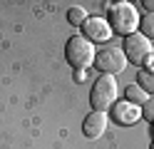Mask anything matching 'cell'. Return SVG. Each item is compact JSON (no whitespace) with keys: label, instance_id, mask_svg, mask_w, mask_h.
<instances>
[{"label":"cell","instance_id":"6da1fadb","mask_svg":"<svg viewBox=\"0 0 154 149\" xmlns=\"http://www.w3.org/2000/svg\"><path fill=\"white\" fill-rule=\"evenodd\" d=\"M107 23H109V27H112V33H117V35H124V37H127V35H132V33H137V27H139L137 8H134L132 3H127V0L109 5Z\"/></svg>","mask_w":154,"mask_h":149},{"label":"cell","instance_id":"7a4b0ae2","mask_svg":"<svg viewBox=\"0 0 154 149\" xmlns=\"http://www.w3.org/2000/svg\"><path fill=\"white\" fill-rule=\"evenodd\" d=\"M94 42H90L85 35H72L70 40H67V45H65V60H67V65H72L75 67V72L77 70H87L94 65Z\"/></svg>","mask_w":154,"mask_h":149},{"label":"cell","instance_id":"3957f363","mask_svg":"<svg viewBox=\"0 0 154 149\" xmlns=\"http://www.w3.org/2000/svg\"><path fill=\"white\" fill-rule=\"evenodd\" d=\"M117 102V79L112 75H100L92 85V92H90V104L92 109L97 112H107V109L114 107Z\"/></svg>","mask_w":154,"mask_h":149},{"label":"cell","instance_id":"277c9868","mask_svg":"<svg viewBox=\"0 0 154 149\" xmlns=\"http://www.w3.org/2000/svg\"><path fill=\"white\" fill-rule=\"evenodd\" d=\"M122 52L132 65L144 67V62L154 55V47H152V40H147L142 33H132V35L124 37V50Z\"/></svg>","mask_w":154,"mask_h":149},{"label":"cell","instance_id":"5b68a950","mask_svg":"<svg viewBox=\"0 0 154 149\" xmlns=\"http://www.w3.org/2000/svg\"><path fill=\"white\" fill-rule=\"evenodd\" d=\"M94 67L100 70L102 75H119L124 67H127V57H124L122 50L117 47H104L94 55Z\"/></svg>","mask_w":154,"mask_h":149},{"label":"cell","instance_id":"8992f818","mask_svg":"<svg viewBox=\"0 0 154 149\" xmlns=\"http://www.w3.org/2000/svg\"><path fill=\"white\" fill-rule=\"evenodd\" d=\"M109 124V117L107 112H97V109H92V112L82 119V134L87 139H100L104 134V129Z\"/></svg>","mask_w":154,"mask_h":149},{"label":"cell","instance_id":"52a82bcc","mask_svg":"<svg viewBox=\"0 0 154 149\" xmlns=\"http://www.w3.org/2000/svg\"><path fill=\"white\" fill-rule=\"evenodd\" d=\"M142 117V107H137V104H132V102H114V107H112V119L117 124H122V127H132V124H137V119Z\"/></svg>","mask_w":154,"mask_h":149},{"label":"cell","instance_id":"ba28073f","mask_svg":"<svg viewBox=\"0 0 154 149\" xmlns=\"http://www.w3.org/2000/svg\"><path fill=\"white\" fill-rule=\"evenodd\" d=\"M82 30H85V37L90 42H107L109 35H112L109 23L102 20V17H87V23L82 25Z\"/></svg>","mask_w":154,"mask_h":149},{"label":"cell","instance_id":"9c48e42d","mask_svg":"<svg viewBox=\"0 0 154 149\" xmlns=\"http://www.w3.org/2000/svg\"><path fill=\"white\" fill-rule=\"evenodd\" d=\"M147 99H149V95L147 92H144V89L137 85V82H134V85H127V102H132V104H144V102H147Z\"/></svg>","mask_w":154,"mask_h":149},{"label":"cell","instance_id":"30bf717a","mask_svg":"<svg viewBox=\"0 0 154 149\" xmlns=\"http://www.w3.org/2000/svg\"><path fill=\"white\" fill-rule=\"evenodd\" d=\"M137 85H139L147 95L154 97V72H152V70H139V75H137Z\"/></svg>","mask_w":154,"mask_h":149},{"label":"cell","instance_id":"8fae6325","mask_svg":"<svg viewBox=\"0 0 154 149\" xmlns=\"http://www.w3.org/2000/svg\"><path fill=\"white\" fill-rule=\"evenodd\" d=\"M139 33L147 37V40H154V15L147 13L144 17H139Z\"/></svg>","mask_w":154,"mask_h":149},{"label":"cell","instance_id":"7c38bea8","mask_svg":"<svg viewBox=\"0 0 154 149\" xmlns=\"http://www.w3.org/2000/svg\"><path fill=\"white\" fill-rule=\"evenodd\" d=\"M67 23H70V25H85V23H87L85 8H70V10H67Z\"/></svg>","mask_w":154,"mask_h":149},{"label":"cell","instance_id":"4fadbf2b","mask_svg":"<svg viewBox=\"0 0 154 149\" xmlns=\"http://www.w3.org/2000/svg\"><path fill=\"white\" fill-rule=\"evenodd\" d=\"M142 117L147 119V122H152V124H154V97H149L147 102L142 104Z\"/></svg>","mask_w":154,"mask_h":149},{"label":"cell","instance_id":"5bb4252c","mask_svg":"<svg viewBox=\"0 0 154 149\" xmlns=\"http://www.w3.org/2000/svg\"><path fill=\"white\" fill-rule=\"evenodd\" d=\"M142 70H152V72H154V55L147 60V62H144V67H142Z\"/></svg>","mask_w":154,"mask_h":149},{"label":"cell","instance_id":"9a60e30c","mask_svg":"<svg viewBox=\"0 0 154 149\" xmlns=\"http://www.w3.org/2000/svg\"><path fill=\"white\" fill-rule=\"evenodd\" d=\"M142 5H144V8H147V10H149V13L154 15V0H144V3H142Z\"/></svg>","mask_w":154,"mask_h":149},{"label":"cell","instance_id":"2e32d148","mask_svg":"<svg viewBox=\"0 0 154 149\" xmlns=\"http://www.w3.org/2000/svg\"><path fill=\"white\" fill-rule=\"evenodd\" d=\"M152 149H154V144H152Z\"/></svg>","mask_w":154,"mask_h":149}]
</instances>
